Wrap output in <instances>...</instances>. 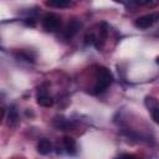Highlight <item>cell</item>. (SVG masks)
<instances>
[{
    "label": "cell",
    "instance_id": "7c38bea8",
    "mask_svg": "<svg viewBox=\"0 0 159 159\" xmlns=\"http://www.w3.org/2000/svg\"><path fill=\"white\" fill-rule=\"evenodd\" d=\"M2 116H4V109H2V108H0V120H1Z\"/></svg>",
    "mask_w": 159,
    "mask_h": 159
},
{
    "label": "cell",
    "instance_id": "52a82bcc",
    "mask_svg": "<svg viewBox=\"0 0 159 159\" xmlns=\"http://www.w3.org/2000/svg\"><path fill=\"white\" fill-rule=\"evenodd\" d=\"M52 150V144L48 139H41L39 143H37V152L42 155H46L48 154Z\"/></svg>",
    "mask_w": 159,
    "mask_h": 159
},
{
    "label": "cell",
    "instance_id": "30bf717a",
    "mask_svg": "<svg viewBox=\"0 0 159 159\" xmlns=\"http://www.w3.org/2000/svg\"><path fill=\"white\" fill-rule=\"evenodd\" d=\"M145 106L149 108V111H153V109L158 108V102L154 97H147L145 98Z\"/></svg>",
    "mask_w": 159,
    "mask_h": 159
},
{
    "label": "cell",
    "instance_id": "8992f818",
    "mask_svg": "<svg viewBox=\"0 0 159 159\" xmlns=\"http://www.w3.org/2000/svg\"><path fill=\"white\" fill-rule=\"evenodd\" d=\"M36 99H37V103L42 107H51L53 104V99L46 92H39Z\"/></svg>",
    "mask_w": 159,
    "mask_h": 159
},
{
    "label": "cell",
    "instance_id": "3957f363",
    "mask_svg": "<svg viewBox=\"0 0 159 159\" xmlns=\"http://www.w3.org/2000/svg\"><path fill=\"white\" fill-rule=\"evenodd\" d=\"M158 19V15L157 14H148V15H143V16H139L138 19H135L134 21V25L138 27V29H142V30H145V29H149Z\"/></svg>",
    "mask_w": 159,
    "mask_h": 159
},
{
    "label": "cell",
    "instance_id": "9c48e42d",
    "mask_svg": "<svg viewBox=\"0 0 159 159\" xmlns=\"http://www.w3.org/2000/svg\"><path fill=\"white\" fill-rule=\"evenodd\" d=\"M46 5L51 7H68L72 5V2L67 0H51V1H46Z\"/></svg>",
    "mask_w": 159,
    "mask_h": 159
},
{
    "label": "cell",
    "instance_id": "277c9868",
    "mask_svg": "<svg viewBox=\"0 0 159 159\" xmlns=\"http://www.w3.org/2000/svg\"><path fill=\"white\" fill-rule=\"evenodd\" d=\"M80 27H81V22H80L78 20L75 19V20L70 21V22L67 24L65 31H63V37H65L66 40H71V39L77 34V31L80 30Z\"/></svg>",
    "mask_w": 159,
    "mask_h": 159
},
{
    "label": "cell",
    "instance_id": "ba28073f",
    "mask_svg": "<svg viewBox=\"0 0 159 159\" xmlns=\"http://www.w3.org/2000/svg\"><path fill=\"white\" fill-rule=\"evenodd\" d=\"M19 122V113L15 106H10L9 107V112H7V123L9 125L14 127L16 125V123Z\"/></svg>",
    "mask_w": 159,
    "mask_h": 159
},
{
    "label": "cell",
    "instance_id": "6da1fadb",
    "mask_svg": "<svg viewBox=\"0 0 159 159\" xmlns=\"http://www.w3.org/2000/svg\"><path fill=\"white\" fill-rule=\"evenodd\" d=\"M113 82V76L111 71L103 66L97 67L96 70V84L93 87V93H102L104 92Z\"/></svg>",
    "mask_w": 159,
    "mask_h": 159
},
{
    "label": "cell",
    "instance_id": "7a4b0ae2",
    "mask_svg": "<svg viewBox=\"0 0 159 159\" xmlns=\"http://www.w3.org/2000/svg\"><path fill=\"white\" fill-rule=\"evenodd\" d=\"M42 27L46 31H56L61 27V19L56 14H46L42 19Z\"/></svg>",
    "mask_w": 159,
    "mask_h": 159
},
{
    "label": "cell",
    "instance_id": "5b68a950",
    "mask_svg": "<svg viewBox=\"0 0 159 159\" xmlns=\"http://www.w3.org/2000/svg\"><path fill=\"white\" fill-rule=\"evenodd\" d=\"M62 144H63L65 150H66L68 154L73 155V154L77 153V144H76V140H75L72 137H63Z\"/></svg>",
    "mask_w": 159,
    "mask_h": 159
},
{
    "label": "cell",
    "instance_id": "8fae6325",
    "mask_svg": "<svg viewBox=\"0 0 159 159\" xmlns=\"http://www.w3.org/2000/svg\"><path fill=\"white\" fill-rule=\"evenodd\" d=\"M116 159H138V158L134 157V155H132V154H122L120 157H118Z\"/></svg>",
    "mask_w": 159,
    "mask_h": 159
}]
</instances>
